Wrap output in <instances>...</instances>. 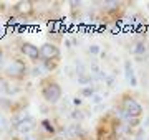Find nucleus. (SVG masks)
Listing matches in <instances>:
<instances>
[{"label":"nucleus","instance_id":"f257e3e1","mask_svg":"<svg viewBox=\"0 0 149 140\" xmlns=\"http://www.w3.org/2000/svg\"><path fill=\"white\" fill-rule=\"evenodd\" d=\"M118 119L106 115L96 127V140H119L118 139Z\"/></svg>","mask_w":149,"mask_h":140},{"label":"nucleus","instance_id":"f03ea898","mask_svg":"<svg viewBox=\"0 0 149 140\" xmlns=\"http://www.w3.org/2000/svg\"><path fill=\"white\" fill-rule=\"evenodd\" d=\"M121 109H123V112L128 115L129 120H131V119H139L143 115V106H141L133 96H129V94H123Z\"/></svg>","mask_w":149,"mask_h":140},{"label":"nucleus","instance_id":"7ed1b4c3","mask_svg":"<svg viewBox=\"0 0 149 140\" xmlns=\"http://www.w3.org/2000/svg\"><path fill=\"white\" fill-rule=\"evenodd\" d=\"M42 96L48 104H56L63 96V91L56 81H43L42 82Z\"/></svg>","mask_w":149,"mask_h":140},{"label":"nucleus","instance_id":"20e7f679","mask_svg":"<svg viewBox=\"0 0 149 140\" xmlns=\"http://www.w3.org/2000/svg\"><path fill=\"white\" fill-rule=\"evenodd\" d=\"M5 73H7L8 78H12V79H22V78L25 76V73H27V65H25L22 59H13L10 65H8Z\"/></svg>","mask_w":149,"mask_h":140},{"label":"nucleus","instance_id":"39448f33","mask_svg":"<svg viewBox=\"0 0 149 140\" xmlns=\"http://www.w3.org/2000/svg\"><path fill=\"white\" fill-rule=\"evenodd\" d=\"M40 56H42L43 61H48V59H60L61 56V51L55 43H45L42 45L40 48Z\"/></svg>","mask_w":149,"mask_h":140},{"label":"nucleus","instance_id":"423d86ee","mask_svg":"<svg viewBox=\"0 0 149 140\" xmlns=\"http://www.w3.org/2000/svg\"><path fill=\"white\" fill-rule=\"evenodd\" d=\"M20 53L23 54V56H27V58L33 59V61H37L38 58H42V56H40V48L35 46L33 43H30V41H22L20 43Z\"/></svg>","mask_w":149,"mask_h":140},{"label":"nucleus","instance_id":"0eeeda50","mask_svg":"<svg viewBox=\"0 0 149 140\" xmlns=\"http://www.w3.org/2000/svg\"><path fill=\"white\" fill-rule=\"evenodd\" d=\"M35 125H37V122L33 120L32 117H23L20 120V122H17L15 124V129L20 132V134H28V132H32L33 129H35Z\"/></svg>","mask_w":149,"mask_h":140},{"label":"nucleus","instance_id":"6e6552de","mask_svg":"<svg viewBox=\"0 0 149 140\" xmlns=\"http://www.w3.org/2000/svg\"><path fill=\"white\" fill-rule=\"evenodd\" d=\"M15 10L18 12L22 16L30 15L33 12V2H30V0H22V2H18L15 5Z\"/></svg>","mask_w":149,"mask_h":140},{"label":"nucleus","instance_id":"1a4fd4ad","mask_svg":"<svg viewBox=\"0 0 149 140\" xmlns=\"http://www.w3.org/2000/svg\"><path fill=\"white\" fill-rule=\"evenodd\" d=\"M58 63H60V59H48V61H43V65H45V69L47 71H55L56 68H58Z\"/></svg>","mask_w":149,"mask_h":140},{"label":"nucleus","instance_id":"9d476101","mask_svg":"<svg viewBox=\"0 0 149 140\" xmlns=\"http://www.w3.org/2000/svg\"><path fill=\"white\" fill-rule=\"evenodd\" d=\"M20 91V87L18 86H15V84H13V82H5V92L7 94H8V96H13V94H15V92H18Z\"/></svg>","mask_w":149,"mask_h":140},{"label":"nucleus","instance_id":"9b49d317","mask_svg":"<svg viewBox=\"0 0 149 140\" xmlns=\"http://www.w3.org/2000/svg\"><path fill=\"white\" fill-rule=\"evenodd\" d=\"M42 127H43V129H47V132L50 135H55V127H53V124H52L50 120H47V119L42 120Z\"/></svg>","mask_w":149,"mask_h":140},{"label":"nucleus","instance_id":"f8f14e48","mask_svg":"<svg viewBox=\"0 0 149 140\" xmlns=\"http://www.w3.org/2000/svg\"><path fill=\"white\" fill-rule=\"evenodd\" d=\"M126 76H128V79L131 81V84H136V79H134V74H133V68H131V65L129 63H126Z\"/></svg>","mask_w":149,"mask_h":140},{"label":"nucleus","instance_id":"ddd939ff","mask_svg":"<svg viewBox=\"0 0 149 140\" xmlns=\"http://www.w3.org/2000/svg\"><path fill=\"white\" fill-rule=\"evenodd\" d=\"M144 51H146L144 43H138V45H136V48H134V53H136V54H144Z\"/></svg>","mask_w":149,"mask_h":140},{"label":"nucleus","instance_id":"4468645a","mask_svg":"<svg viewBox=\"0 0 149 140\" xmlns=\"http://www.w3.org/2000/svg\"><path fill=\"white\" fill-rule=\"evenodd\" d=\"M83 94H85V96H91V94H93V89H90V87H88V89H85V91H83Z\"/></svg>","mask_w":149,"mask_h":140},{"label":"nucleus","instance_id":"2eb2a0df","mask_svg":"<svg viewBox=\"0 0 149 140\" xmlns=\"http://www.w3.org/2000/svg\"><path fill=\"white\" fill-rule=\"evenodd\" d=\"M90 53H98V46H91V48H90Z\"/></svg>","mask_w":149,"mask_h":140},{"label":"nucleus","instance_id":"dca6fc26","mask_svg":"<svg viewBox=\"0 0 149 140\" xmlns=\"http://www.w3.org/2000/svg\"><path fill=\"white\" fill-rule=\"evenodd\" d=\"M3 63V51H2V48H0V65Z\"/></svg>","mask_w":149,"mask_h":140},{"label":"nucleus","instance_id":"f3484780","mask_svg":"<svg viewBox=\"0 0 149 140\" xmlns=\"http://www.w3.org/2000/svg\"><path fill=\"white\" fill-rule=\"evenodd\" d=\"M12 140H18V139H12Z\"/></svg>","mask_w":149,"mask_h":140}]
</instances>
